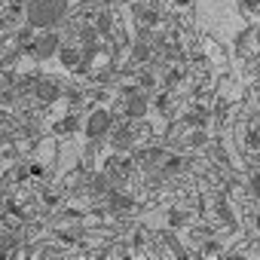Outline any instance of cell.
<instances>
[{
  "mask_svg": "<svg viewBox=\"0 0 260 260\" xmlns=\"http://www.w3.org/2000/svg\"><path fill=\"white\" fill-rule=\"evenodd\" d=\"M68 10H71V0H28L25 4V19H28V28L52 31L55 25L64 22Z\"/></svg>",
  "mask_w": 260,
  "mask_h": 260,
  "instance_id": "1",
  "label": "cell"
},
{
  "mask_svg": "<svg viewBox=\"0 0 260 260\" xmlns=\"http://www.w3.org/2000/svg\"><path fill=\"white\" fill-rule=\"evenodd\" d=\"M28 46H31V52H34L37 61H46V58H52V55L58 52L61 43H58V34H55V31H43V34H40L37 40H31Z\"/></svg>",
  "mask_w": 260,
  "mask_h": 260,
  "instance_id": "2",
  "label": "cell"
},
{
  "mask_svg": "<svg viewBox=\"0 0 260 260\" xmlns=\"http://www.w3.org/2000/svg\"><path fill=\"white\" fill-rule=\"evenodd\" d=\"M107 132H110V113H107V110H92L89 119H86V138L98 141V138H104Z\"/></svg>",
  "mask_w": 260,
  "mask_h": 260,
  "instance_id": "3",
  "label": "cell"
},
{
  "mask_svg": "<svg viewBox=\"0 0 260 260\" xmlns=\"http://www.w3.org/2000/svg\"><path fill=\"white\" fill-rule=\"evenodd\" d=\"M257 4H260V0H242V7H245V10H254Z\"/></svg>",
  "mask_w": 260,
  "mask_h": 260,
  "instance_id": "4",
  "label": "cell"
}]
</instances>
